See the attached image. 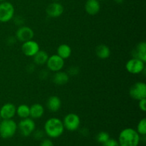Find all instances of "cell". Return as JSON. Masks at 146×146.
Returning <instances> with one entry per match:
<instances>
[{
	"instance_id": "cell-16",
	"label": "cell",
	"mask_w": 146,
	"mask_h": 146,
	"mask_svg": "<svg viewBox=\"0 0 146 146\" xmlns=\"http://www.w3.org/2000/svg\"><path fill=\"white\" fill-rule=\"evenodd\" d=\"M52 81L56 85L64 86L69 81V76L66 72H64V71H57L54 74Z\"/></svg>"
},
{
	"instance_id": "cell-29",
	"label": "cell",
	"mask_w": 146,
	"mask_h": 146,
	"mask_svg": "<svg viewBox=\"0 0 146 146\" xmlns=\"http://www.w3.org/2000/svg\"><path fill=\"white\" fill-rule=\"evenodd\" d=\"M40 146H54V143L50 139H43L40 143Z\"/></svg>"
},
{
	"instance_id": "cell-9",
	"label": "cell",
	"mask_w": 146,
	"mask_h": 146,
	"mask_svg": "<svg viewBox=\"0 0 146 146\" xmlns=\"http://www.w3.org/2000/svg\"><path fill=\"white\" fill-rule=\"evenodd\" d=\"M47 68L48 70L53 72L61 71L64 66V59L58 56L57 54H54L48 57L46 62Z\"/></svg>"
},
{
	"instance_id": "cell-23",
	"label": "cell",
	"mask_w": 146,
	"mask_h": 146,
	"mask_svg": "<svg viewBox=\"0 0 146 146\" xmlns=\"http://www.w3.org/2000/svg\"><path fill=\"white\" fill-rule=\"evenodd\" d=\"M137 132L140 135H146V119L145 118H142L141 121L138 122L137 125Z\"/></svg>"
},
{
	"instance_id": "cell-7",
	"label": "cell",
	"mask_w": 146,
	"mask_h": 146,
	"mask_svg": "<svg viewBox=\"0 0 146 146\" xmlns=\"http://www.w3.org/2000/svg\"><path fill=\"white\" fill-rule=\"evenodd\" d=\"M129 95L133 99L139 101L146 98V84L144 82H136L131 87Z\"/></svg>"
},
{
	"instance_id": "cell-32",
	"label": "cell",
	"mask_w": 146,
	"mask_h": 146,
	"mask_svg": "<svg viewBox=\"0 0 146 146\" xmlns=\"http://www.w3.org/2000/svg\"><path fill=\"white\" fill-rule=\"evenodd\" d=\"M48 71H45V70H43V71H41V72H40L39 74V77L40 78H41V79H46V78L48 77Z\"/></svg>"
},
{
	"instance_id": "cell-17",
	"label": "cell",
	"mask_w": 146,
	"mask_h": 146,
	"mask_svg": "<svg viewBox=\"0 0 146 146\" xmlns=\"http://www.w3.org/2000/svg\"><path fill=\"white\" fill-rule=\"evenodd\" d=\"M46 106L49 111L56 112L61 107V100L56 96H51L47 100Z\"/></svg>"
},
{
	"instance_id": "cell-18",
	"label": "cell",
	"mask_w": 146,
	"mask_h": 146,
	"mask_svg": "<svg viewBox=\"0 0 146 146\" xmlns=\"http://www.w3.org/2000/svg\"><path fill=\"white\" fill-rule=\"evenodd\" d=\"M29 117L32 119H38L44 115V108L41 104H34L29 106Z\"/></svg>"
},
{
	"instance_id": "cell-22",
	"label": "cell",
	"mask_w": 146,
	"mask_h": 146,
	"mask_svg": "<svg viewBox=\"0 0 146 146\" xmlns=\"http://www.w3.org/2000/svg\"><path fill=\"white\" fill-rule=\"evenodd\" d=\"M30 113V108L29 106L26 105V104H21L19 105L17 108V111H16V114H17L19 118H27L29 117Z\"/></svg>"
},
{
	"instance_id": "cell-30",
	"label": "cell",
	"mask_w": 146,
	"mask_h": 146,
	"mask_svg": "<svg viewBox=\"0 0 146 146\" xmlns=\"http://www.w3.org/2000/svg\"><path fill=\"white\" fill-rule=\"evenodd\" d=\"M14 23L18 26H21L24 23V19L21 17H16L14 19Z\"/></svg>"
},
{
	"instance_id": "cell-10",
	"label": "cell",
	"mask_w": 146,
	"mask_h": 146,
	"mask_svg": "<svg viewBox=\"0 0 146 146\" xmlns=\"http://www.w3.org/2000/svg\"><path fill=\"white\" fill-rule=\"evenodd\" d=\"M40 50V46L38 43L33 39L23 42L21 45L22 53L28 57H33Z\"/></svg>"
},
{
	"instance_id": "cell-11",
	"label": "cell",
	"mask_w": 146,
	"mask_h": 146,
	"mask_svg": "<svg viewBox=\"0 0 146 146\" xmlns=\"http://www.w3.org/2000/svg\"><path fill=\"white\" fill-rule=\"evenodd\" d=\"M34 36V32L32 29L26 26H21L16 32V38L21 42L33 39Z\"/></svg>"
},
{
	"instance_id": "cell-28",
	"label": "cell",
	"mask_w": 146,
	"mask_h": 146,
	"mask_svg": "<svg viewBox=\"0 0 146 146\" xmlns=\"http://www.w3.org/2000/svg\"><path fill=\"white\" fill-rule=\"evenodd\" d=\"M138 102V107L140 110L142 111L143 112L146 111V98H143V99L139 100Z\"/></svg>"
},
{
	"instance_id": "cell-1",
	"label": "cell",
	"mask_w": 146,
	"mask_h": 146,
	"mask_svg": "<svg viewBox=\"0 0 146 146\" xmlns=\"http://www.w3.org/2000/svg\"><path fill=\"white\" fill-rule=\"evenodd\" d=\"M141 136L135 129L127 128L121 131L118 136L119 146H138Z\"/></svg>"
},
{
	"instance_id": "cell-27",
	"label": "cell",
	"mask_w": 146,
	"mask_h": 146,
	"mask_svg": "<svg viewBox=\"0 0 146 146\" xmlns=\"http://www.w3.org/2000/svg\"><path fill=\"white\" fill-rule=\"evenodd\" d=\"M103 146H119V144L116 140L110 138L106 142L103 143Z\"/></svg>"
},
{
	"instance_id": "cell-19",
	"label": "cell",
	"mask_w": 146,
	"mask_h": 146,
	"mask_svg": "<svg viewBox=\"0 0 146 146\" xmlns=\"http://www.w3.org/2000/svg\"><path fill=\"white\" fill-rule=\"evenodd\" d=\"M96 54L101 59H106L111 56V49L105 44H99L96 48Z\"/></svg>"
},
{
	"instance_id": "cell-35",
	"label": "cell",
	"mask_w": 146,
	"mask_h": 146,
	"mask_svg": "<svg viewBox=\"0 0 146 146\" xmlns=\"http://www.w3.org/2000/svg\"><path fill=\"white\" fill-rule=\"evenodd\" d=\"M54 1H60V0H54Z\"/></svg>"
},
{
	"instance_id": "cell-37",
	"label": "cell",
	"mask_w": 146,
	"mask_h": 146,
	"mask_svg": "<svg viewBox=\"0 0 146 146\" xmlns=\"http://www.w3.org/2000/svg\"><path fill=\"white\" fill-rule=\"evenodd\" d=\"M98 1H105V0H98Z\"/></svg>"
},
{
	"instance_id": "cell-20",
	"label": "cell",
	"mask_w": 146,
	"mask_h": 146,
	"mask_svg": "<svg viewBox=\"0 0 146 146\" xmlns=\"http://www.w3.org/2000/svg\"><path fill=\"white\" fill-rule=\"evenodd\" d=\"M72 54V49L68 44H62L57 48V55L59 56L63 59H67L71 56Z\"/></svg>"
},
{
	"instance_id": "cell-3",
	"label": "cell",
	"mask_w": 146,
	"mask_h": 146,
	"mask_svg": "<svg viewBox=\"0 0 146 146\" xmlns=\"http://www.w3.org/2000/svg\"><path fill=\"white\" fill-rule=\"evenodd\" d=\"M17 131V123L13 119H2L0 121V136L4 139L11 138Z\"/></svg>"
},
{
	"instance_id": "cell-4",
	"label": "cell",
	"mask_w": 146,
	"mask_h": 146,
	"mask_svg": "<svg viewBox=\"0 0 146 146\" xmlns=\"http://www.w3.org/2000/svg\"><path fill=\"white\" fill-rule=\"evenodd\" d=\"M17 129L24 137H28L33 133L36 129V124L34 119L31 118H23L17 124Z\"/></svg>"
},
{
	"instance_id": "cell-34",
	"label": "cell",
	"mask_w": 146,
	"mask_h": 146,
	"mask_svg": "<svg viewBox=\"0 0 146 146\" xmlns=\"http://www.w3.org/2000/svg\"><path fill=\"white\" fill-rule=\"evenodd\" d=\"M6 1V0H0V1H1V2H2V1Z\"/></svg>"
},
{
	"instance_id": "cell-12",
	"label": "cell",
	"mask_w": 146,
	"mask_h": 146,
	"mask_svg": "<svg viewBox=\"0 0 146 146\" xmlns=\"http://www.w3.org/2000/svg\"><path fill=\"white\" fill-rule=\"evenodd\" d=\"M64 8L58 1H54L48 5L46 9V14L51 18H58L64 13Z\"/></svg>"
},
{
	"instance_id": "cell-21",
	"label": "cell",
	"mask_w": 146,
	"mask_h": 146,
	"mask_svg": "<svg viewBox=\"0 0 146 146\" xmlns=\"http://www.w3.org/2000/svg\"><path fill=\"white\" fill-rule=\"evenodd\" d=\"M48 54L47 52L43 50H39L35 55L33 56V59H34V64L38 66H42L46 64L47 60H48Z\"/></svg>"
},
{
	"instance_id": "cell-14",
	"label": "cell",
	"mask_w": 146,
	"mask_h": 146,
	"mask_svg": "<svg viewBox=\"0 0 146 146\" xmlns=\"http://www.w3.org/2000/svg\"><path fill=\"white\" fill-rule=\"evenodd\" d=\"M133 58H136L146 62V42L141 41L138 43L135 49L132 51Z\"/></svg>"
},
{
	"instance_id": "cell-24",
	"label": "cell",
	"mask_w": 146,
	"mask_h": 146,
	"mask_svg": "<svg viewBox=\"0 0 146 146\" xmlns=\"http://www.w3.org/2000/svg\"><path fill=\"white\" fill-rule=\"evenodd\" d=\"M108 139H110V135L108 133L106 132V131H101L99 132L96 135V141L99 143H104L106 142Z\"/></svg>"
},
{
	"instance_id": "cell-8",
	"label": "cell",
	"mask_w": 146,
	"mask_h": 146,
	"mask_svg": "<svg viewBox=\"0 0 146 146\" xmlns=\"http://www.w3.org/2000/svg\"><path fill=\"white\" fill-rule=\"evenodd\" d=\"M145 62L136 58H132L127 61L125 68L131 74H139L145 70Z\"/></svg>"
},
{
	"instance_id": "cell-31",
	"label": "cell",
	"mask_w": 146,
	"mask_h": 146,
	"mask_svg": "<svg viewBox=\"0 0 146 146\" xmlns=\"http://www.w3.org/2000/svg\"><path fill=\"white\" fill-rule=\"evenodd\" d=\"M16 41H17V38H16V37L10 36L7 38V43L8 45H13V44L16 42Z\"/></svg>"
},
{
	"instance_id": "cell-13",
	"label": "cell",
	"mask_w": 146,
	"mask_h": 146,
	"mask_svg": "<svg viewBox=\"0 0 146 146\" xmlns=\"http://www.w3.org/2000/svg\"><path fill=\"white\" fill-rule=\"evenodd\" d=\"M17 107L11 103L4 104L0 108V115L2 119H12L16 115Z\"/></svg>"
},
{
	"instance_id": "cell-2",
	"label": "cell",
	"mask_w": 146,
	"mask_h": 146,
	"mask_svg": "<svg viewBox=\"0 0 146 146\" xmlns=\"http://www.w3.org/2000/svg\"><path fill=\"white\" fill-rule=\"evenodd\" d=\"M63 121L58 118H50L44 124V132L51 138H57L61 136L64 131Z\"/></svg>"
},
{
	"instance_id": "cell-5",
	"label": "cell",
	"mask_w": 146,
	"mask_h": 146,
	"mask_svg": "<svg viewBox=\"0 0 146 146\" xmlns=\"http://www.w3.org/2000/svg\"><path fill=\"white\" fill-rule=\"evenodd\" d=\"M14 7L9 1H2L0 4V22L7 23L14 17Z\"/></svg>"
},
{
	"instance_id": "cell-15",
	"label": "cell",
	"mask_w": 146,
	"mask_h": 146,
	"mask_svg": "<svg viewBox=\"0 0 146 146\" xmlns=\"http://www.w3.org/2000/svg\"><path fill=\"white\" fill-rule=\"evenodd\" d=\"M85 10L87 14L94 16L101 10V4L98 0H87L85 4Z\"/></svg>"
},
{
	"instance_id": "cell-33",
	"label": "cell",
	"mask_w": 146,
	"mask_h": 146,
	"mask_svg": "<svg viewBox=\"0 0 146 146\" xmlns=\"http://www.w3.org/2000/svg\"><path fill=\"white\" fill-rule=\"evenodd\" d=\"M114 1H115V3H117V4H121V3L123 2L125 0H113Z\"/></svg>"
},
{
	"instance_id": "cell-25",
	"label": "cell",
	"mask_w": 146,
	"mask_h": 146,
	"mask_svg": "<svg viewBox=\"0 0 146 146\" xmlns=\"http://www.w3.org/2000/svg\"><path fill=\"white\" fill-rule=\"evenodd\" d=\"M33 136H34V139L36 140H42L44 138V135H45V132L44 131H42L41 129L36 130V131H34L33 132Z\"/></svg>"
},
{
	"instance_id": "cell-36",
	"label": "cell",
	"mask_w": 146,
	"mask_h": 146,
	"mask_svg": "<svg viewBox=\"0 0 146 146\" xmlns=\"http://www.w3.org/2000/svg\"><path fill=\"white\" fill-rule=\"evenodd\" d=\"M1 115H0V121H1Z\"/></svg>"
},
{
	"instance_id": "cell-6",
	"label": "cell",
	"mask_w": 146,
	"mask_h": 146,
	"mask_svg": "<svg viewBox=\"0 0 146 146\" xmlns=\"http://www.w3.org/2000/svg\"><path fill=\"white\" fill-rule=\"evenodd\" d=\"M63 124L65 129L68 131H76L79 128L81 125V119L77 114L71 113L64 117Z\"/></svg>"
},
{
	"instance_id": "cell-26",
	"label": "cell",
	"mask_w": 146,
	"mask_h": 146,
	"mask_svg": "<svg viewBox=\"0 0 146 146\" xmlns=\"http://www.w3.org/2000/svg\"><path fill=\"white\" fill-rule=\"evenodd\" d=\"M67 74H68V76H77L79 74V68L77 66H71L68 69V72Z\"/></svg>"
}]
</instances>
